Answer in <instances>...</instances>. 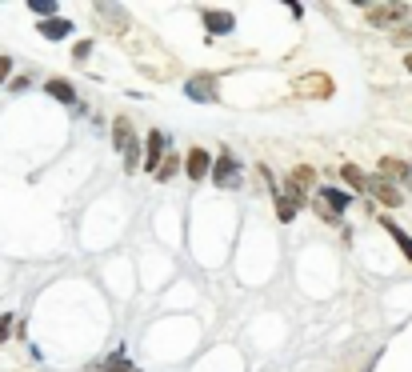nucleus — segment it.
<instances>
[{
  "mask_svg": "<svg viewBox=\"0 0 412 372\" xmlns=\"http://www.w3.org/2000/svg\"><path fill=\"white\" fill-rule=\"evenodd\" d=\"M316 209H320V216L328 224H340V212L349 209V192H340V188H316Z\"/></svg>",
  "mask_w": 412,
  "mask_h": 372,
  "instance_id": "1",
  "label": "nucleus"
},
{
  "mask_svg": "<svg viewBox=\"0 0 412 372\" xmlns=\"http://www.w3.org/2000/svg\"><path fill=\"white\" fill-rule=\"evenodd\" d=\"M113 140H116V149L125 152V168L132 173V168L140 164V149H137V140H132V128H128V120H116Z\"/></svg>",
  "mask_w": 412,
  "mask_h": 372,
  "instance_id": "2",
  "label": "nucleus"
},
{
  "mask_svg": "<svg viewBox=\"0 0 412 372\" xmlns=\"http://www.w3.org/2000/svg\"><path fill=\"white\" fill-rule=\"evenodd\" d=\"M313 185H316V173L308 168V164H300V168H292V176H288V192H285V197H292L296 204H304Z\"/></svg>",
  "mask_w": 412,
  "mask_h": 372,
  "instance_id": "3",
  "label": "nucleus"
},
{
  "mask_svg": "<svg viewBox=\"0 0 412 372\" xmlns=\"http://www.w3.org/2000/svg\"><path fill=\"white\" fill-rule=\"evenodd\" d=\"M296 92H300V97H316V100H325V97H332V80H328V76H320V73L300 76V80H296Z\"/></svg>",
  "mask_w": 412,
  "mask_h": 372,
  "instance_id": "4",
  "label": "nucleus"
},
{
  "mask_svg": "<svg viewBox=\"0 0 412 372\" xmlns=\"http://www.w3.org/2000/svg\"><path fill=\"white\" fill-rule=\"evenodd\" d=\"M368 20H373L376 28H392L404 20V4H373L368 8Z\"/></svg>",
  "mask_w": 412,
  "mask_h": 372,
  "instance_id": "5",
  "label": "nucleus"
},
{
  "mask_svg": "<svg viewBox=\"0 0 412 372\" xmlns=\"http://www.w3.org/2000/svg\"><path fill=\"white\" fill-rule=\"evenodd\" d=\"M185 92L192 100H216V76H208V73H200V76H192L185 85Z\"/></svg>",
  "mask_w": 412,
  "mask_h": 372,
  "instance_id": "6",
  "label": "nucleus"
},
{
  "mask_svg": "<svg viewBox=\"0 0 412 372\" xmlns=\"http://www.w3.org/2000/svg\"><path fill=\"white\" fill-rule=\"evenodd\" d=\"M204 25H208V32H213V37H225V32H232V28H237V16L225 13V8H208V13H204Z\"/></svg>",
  "mask_w": 412,
  "mask_h": 372,
  "instance_id": "7",
  "label": "nucleus"
},
{
  "mask_svg": "<svg viewBox=\"0 0 412 372\" xmlns=\"http://www.w3.org/2000/svg\"><path fill=\"white\" fill-rule=\"evenodd\" d=\"M368 197H376L380 204H388V209H400V204H404V192H400L397 185H388V180H373Z\"/></svg>",
  "mask_w": 412,
  "mask_h": 372,
  "instance_id": "8",
  "label": "nucleus"
},
{
  "mask_svg": "<svg viewBox=\"0 0 412 372\" xmlns=\"http://www.w3.org/2000/svg\"><path fill=\"white\" fill-rule=\"evenodd\" d=\"M237 161H232V156H228V152H220V156H216V168H213V176H216V185H225V188H232L237 185Z\"/></svg>",
  "mask_w": 412,
  "mask_h": 372,
  "instance_id": "9",
  "label": "nucleus"
},
{
  "mask_svg": "<svg viewBox=\"0 0 412 372\" xmlns=\"http://www.w3.org/2000/svg\"><path fill=\"white\" fill-rule=\"evenodd\" d=\"M208 164H213V156H208V152L204 149H192L188 152V180H204V176H208Z\"/></svg>",
  "mask_w": 412,
  "mask_h": 372,
  "instance_id": "10",
  "label": "nucleus"
},
{
  "mask_svg": "<svg viewBox=\"0 0 412 372\" xmlns=\"http://www.w3.org/2000/svg\"><path fill=\"white\" fill-rule=\"evenodd\" d=\"M161 156H164V137L161 132H149V173H156V168H161Z\"/></svg>",
  "mask_w": 412,
  "mask_h": 372,
  "instance_id": "11",
  "label": "nucleus"
},
{
  "mask_svg": "<svg viewBox=\"0 0 412 372\" xmlns=\"http://www.w3.org/2000/svg\"><path fill=\"white\" fill-rule=\"evenodd\" d=\"M40 32H44L49 40H64L68 32H73V25H68V20H61V16H52V20H44V25H40Z\"/></svg>",
  "mask_w": 412,
  "mask_h": 372,
  "instance_id": "12",
  "label": "nucleus"
},
{
  "mask_svg": "<svg viewBox=\"0 0 412 372\" xmlns=\"http://www.w3.org/2000/svg\"><path fill=\"white\" fill-rule=\"evenodd\" d=\"M49 92L56 100H61V104H76V92H73V85H68V80H64V76H56V80H49Z\"/></svg>",
  "mask_w": 412,
  "mask_h": 372,
  "instance_id": "13",
  "label": "nucleus"
},
{
  "mask_svg": "<svg viewBox=\"0 0 412 372\" xmlns=\"http://www.w3.org/2000/svg\"><path fill=\"white\" fill-rule=\"evenodd\" d=\"M380 168H385L388 176H397V180H404V185L412 180V168H408L404 161H397V156H385V161H380Z\"/></svg>",
  "mask_w": 412,
  "mask_h": 372,
  "instance_id": "14",
  "label": "nucleus"
},
{
  "mask_svg": "<svg viewBox=\"0 0 412 372\" xmlns=\"http://www.w3.org/2000/svg\"><path fill=\"white\" fill-rule=\"evenodd\" d=\"M385 228H388V236H392V240H397V244H400V252H404V256H408V261H412V236L404 232V228H400L397 221H385Z\"/></svg>",
  "mask_w": 412,
  "mask_h": 372,
  "instance_id": "15",
  "label": "nucleus"
},
{
  "mask_svg": "<svg viewBox=\"0 0 412 372\" xmlns=\"http://www.w3.org/2000/svg\"><path fill=\"white\" fill-rule=\"evenodd\" d=\"M273 197H276V216H280V221H292L300 204H296V200H292V197H285L280 188H273Z\"/></svg>",
  "mask_w": 412,
  "mask_h": 372,
  "instance_id": "16",
  "label": "nucleus"
},
{
  "mask_svg": "<svg viewBox=\"0 0 412 372\" xmlns=\"http://www.w3.org/2000/svg\"><path fill=\"white\" fill-rule=\"evenodd\" d=\"M340 176H344V180H349V185L364 188V192H368V188H373V176H364L361 168H356V164H344V168H340Z\"/></svg>",
  "mask_w": 412,
  "mask_h": 372,
  "instance_id": "17",
  "label": "nucleus"
},
{
  "mask_svg": "<svg viewBox=\"0 0 412 372\" xmlns=\"http://www.w3.org/2000/svg\"><path fill=\"white\" fill-rule=\"evenodd\" d=\"M100 16H104V20H116V25H125L128 20L125 8H113V4H100Z\"/></svg>",
  "mask_w": 412,
  "mask_h": 372,
  "instance_id": "18",
  "label": "nucleus"
},
{
  "mask_svg": "<svg viewBox=\"0 0 412 372\" xmlns=\"http://www.w3.org/2000/svg\"><path fill=\"white\" fill-rule=\"evenodd\" d=\"M32 13H44L52 20L56 16V0H32Z\"/></svg>",
  "mask_w": 412,
  "mask_h": 372,
  "instance_id": "19",
  "label": "nucleus"
},
{
  "mask_svg": "<svg viewBox=\"0 0 412 372\" xmlns=\"http://www.w3.org/2000/svg\"><path fill=\"white\" fill-rule=\"evenodd\" d=\"M173 173H176V156H173V161H164L161 168H156V176H161V180H168Z\"/></svg>",
  "mask_w": 412,
  "mask_h": 372,
  "instance_id": "20",
  "label": "nucleus"
},
{
  "mask_svg": "<svg viewBox=\"0 0 412 372\" xmlns=\"http://www.w3.org/2000/svg\"><path fill=\"white\" fill-rule=\"evenodd\" d=\"M8 333H13V316L4 312V316H0V340H8Z\"/></svg>",
  "mask_w": 412,
  "mask_h": 372,
  "instance_id": "21",
  "label": "nucleus"
},
{
  "mask_svg": "<svg viewBox=\"0 0 412 372\" xmlns=\"http://www.w3.org/2000/svg\"><path fill=\"white\" fill-rule=\"evenodd\" d=\"M8 73H13V61H8V56H0V85L8 80Z\"/></svg>",
  "mask_w": 412,
  "mask_h": 372,
  "instance_id": "22",
  "label": "nucleus"
},
{
  "mask_svg": "<svg viewBox=\"0 0 412 372\" xmlns=\"http://www.w3.org/2000/svg\"><path fill=\"white\" fill-rule=\"evenodd\" d=\"M392 40H397V44H412V28H400V32H397Z\"/></svg>",
  "mask_w": 412,
  "mask_h": 372,
  "instance_id": "23",
  "label": "nucleus"
},
{
  "mask_svg": "<svg viewBox=\"0 0 412 372\" xmlns=\"http://www.w3.org/2000/svg\"><path fill=\"white\" fill-rule=\"evenodd\" d=\"M104 372H128V360H125V356H120V360H113V364H108Z\"/></svg>",
  "mask_w": 412,
  "mask_h": 372,
  "instance_id": "24",
  "label": "nucleus"
},
{
  "mask_svg": "<svg viewBox=\"0 0 412 372\" xmlns=\"http://www.w3.org/2000/svg\"><path fill=\"white\" fill-rule=\"evenodd\" d=\"M88 52H92V44H88V40H80V44H76V61H85Z\"/></svg>",
  "mask_w": 412,
  "mask_h": 372,
  "instance_id": "25",
  "label": "nucleus"
},
{
  "mask_svg": "<svg viewBox=\"0 0 412 372\" xmlns=\"http://www.w3.org/2000/svg\"><path fill=\"white\" fill-rule=\"evenodd\" d=\"M404 68H408V73H412V56H404Z\"/></svg>",
  "mask_w": 412,
  "mask_h": 372,
  "instance_id": "26",
  "label": "nucleus"
}]
</instances>
